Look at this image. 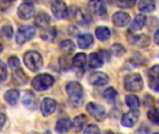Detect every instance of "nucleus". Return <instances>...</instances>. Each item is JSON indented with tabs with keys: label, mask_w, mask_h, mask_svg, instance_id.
Wrapping results in <instances>:
<instances>
[{
	"label": "nucleus",
	"mask_w": 159,
	"mask_h": 134,
	"mask_svg": "<svg viewBox=\"0 0 159 134\" xmlns=\"http://www.w3.org/2000/svg\"><path fill=\"white\" fill-rule=\"evenodd\" d=\"M23 105L29 110H35L37 107V100L32 91H26L22 97Z\"/></svg>",
	"instance_id": "obj_14"
},
{
	"label": "nucleus",
	"mask_w": 159,
	"mask_h": 134,
	"mask_svg": "<svg viewBox=\"0 0 159 134\" xmlns=\"http://www.w3.org/2000/svg\"><path fill=\"white\" fill-rule=\"evenodd\" d=\"M66 92L69 96L71 104L75 107H79L84 102V91L81 84L76 81L69 82L66 85Z\"/></svg>",
	"instance_id": "obj_1"
},
{
	"label": "nucleus",
	"mask_w": 159,
	"mask_h": 134,
	"mask_svg": "<svg viewBox=\"0 0 159 134\" xmlns=\"http://www.w3.org/2000/svg\"><path fill=\"white\" fill-rule=\"evenodd\" d=\"M71 128H72V122L70 121V119L67 118H63L57 121L55 126V131L58 133H64L67 132Z\"/></svg>",
	"instance_id": "obj_19"
},
{
	"label": "nucleus",
	"mask_w": 159,
	"mask_h": 134,
	"mask_svg": "<svg viewBox=\"0 0 159 134\" xmlns=\"http://www.w3.org/2000/svg\"><path fill=\"white\" fill-rule=\"evenodd\" d=\"M8 66L12 69V71L14 70H18L20 69V62L18 57L16 56H12L8 59Z\"/></svg>",
	"instance_id": "obj_36"
},
{
	"label": "nucleus",
	"mask_w": 159,
	"mask_h": 134,
	"mask_svg": "<svg viewBox=\"0 0 159 134\" xmlns=\"http://www.w3.org/2000/svg\"><path fill=\"white\" fill-rule=\"evenodd\" d=\"M89 81L90 84L94 86L102 87V86L106 85L109 82V76L103 72H94L89 75Z\"/></svg>",
	"instance_id": "obj_10"
},
{
	"label": "nucleus",
	"mask_w": 159,
	"mask_h": 134,
	"mask_svg": "<svg viewBox=\"0 0 159 134\" xmlns=\"http://www.w3.org/2000/svg\"><path fill=\"white\" fill-rule=\"evenodd\" d=\"M7 76V65L0 61V82L6 80Z\"/></svg>",
	"instance_id": "obj_38"
},
{
	"label": "nucleus",
	"mask_w": 159,
	"mask_h": 134,
	"mask_svg": "<svg viewBox=\"0 0 159 134\" xmlns=\"http://www.w3.org/2000/svg\"><path fill=\"white\" fill-rule=\"evenodd\" d=\"M12 77H13L14 82L18 85H22V84L26 83V76H25V75L21 69L14 70Z\"/></svg>",
	"instance_id": "obj_29"
},
{
	"label": "nucleus",
	"mask_w": 159,
	"mask_h": 134,
	"mask_svg": "<svg viewBox=\"0 0 159 134\" xmlns=\"http://www.w3.org/2000/svg\"><path fill=\"white\" fill-rule=\"evenodd\" d=\"M4 4H7V5H9V4H11V3H13L15 0H1Z\"/></svg>",
	"instance_id": "obj_43"
},
{
	"label": "nucleus",
	"mask_w": 159,
	"mask_h": 134,
	"mask_svg": "<svg viewBox=\"0 0 159 134\" xmlns=\"http://www.w3.org/2000/svg\"><path fill=\"white\" fill-rule=\"evenodd\" d=\"M148 118L151 122L156 125H159V110L158 109H152L148 112Z\"/></svg>",
	"instance_id": "obj_34"
},
{
	"label": "nucleus",
	"mask_w": 159,
	"mask_h": 134,
	"mask_svg": "<svg viewBox=\"0 0 159 134\" xmlns=\"http://www.w3.org/2000/svg\"><path fill=\"white\" fill-rule=\"evenodd\" d=\"M103 96H104V98H105L107 101L112 102V101H115L116 98L117 97V92H116V90L114 88L110 87V88H107V89L104 90Z\"/></svg>",
	"instance_id": "obj_33"
},
{
	"label": "nucleus",
	"mask_w": 159,
	"mask_h": 134,
	"mask_svg": "<svg viewBox=\"0 0 159 134\" xmlns=\"http://www.w3.org/2000/svg\"><path fill=\"white\" fill-rule=\"evenodd\" d=\"M148 77H149V85L153 88L157 83L159 82V64L153 66L148 71Z\"/></svg>",
	"instance_id": "obj_21"
},
{
	"label": "nucleus",
	"mask_w": 159,
	"mask_h": 134,
	"mask_svg": "<svg viewBox=\"0 0 159 134\" xmlns=\"http://www.w3.org/2000/svg\"><path fill=\"white\" fill-rule=\"evenodd\" d=\"M138 7L143 12H152L156 9L155 0H140L138 3Z\"/></svg>",
	"instance_id": "obj_23"
},
{
	"label": "nucleus",
	"mask_w": 159,
	"mask_h": 134,
	"mask_svg": "<svg viewBox=\"0 0 159 134\" xmlns=\"http://www.w3.org/2000/svg\"><path fill=\"white\" fill-rule=\"evenodd\" d=\"M1 38L5 40H9L13 36V28L10 25H4L0 31Z\"/></svg>",
	"instance_id": "obj_32"
},
{
	"label": "nucleus",
	"mask_w": 159,
	"mask_h": 134,
	"mask_svg": "<svg viewBox=\"0 0 159 134\" xmlns=\"http://www.w3.org/2000/svg\"><path fill=\"white\" fill-rule=\"evenodd\" d=\"M125 50H126L125 48L121 44H118V43L114 44L111 48V51L113 52V54H115L116 56H120V55L124 54Z\"/></svg>",
	"instance_id": "obj_37"
},
{
	"label": "nucleus",
	"mask_w": 159,
	"mask_h": 134,
	"mask_svg": "<svg viewBox=\"0 0 159 134\" xmlns=\"http://www.w3.org/2000/svg\"><path fill=\"white\" fill-rule=\"evenodd\" d=\"M113 22L117 27H124L130 22V16L124 11H116L113 16Z\"/></svg>",
	"instance_id": "obj_13"
},
{
	"label": "nucleus",
	"mask_w": 159,
	"mask_h": 134,
	"mask_svg": "<svg viewBox=\"0 0 159 134\" xmlns=\"http://www.w3.org/2000/svg\"><path fill=\"white\" fill-rule=\"evenodd\" d=\"M88 7L91 13L97 16H104L106 14L105 6L101 0H89L88 3Z\"/></svg>",
	"instance_id": "obj_12"
},
{
	"label": "nucleus",
	"mask_w": 159,
	"mask_h": 134,
	"mask_svg": "<svg viewBox=\"0 0 159 134\" xmlns=\"http://www.w3.org/2000/svg\"><path fill=\"white\" fill-rule=\"evenodd\" d=\"M84 132L85 133H90V134H94V133H100V130L99 128L96 126V125H89L85 130H84Z\"/></svg>",
	"instance_id": "obj_39"
},
{
	"label": "nucleus",
	"mask_w": 159,
	"mask_h": 134,
	"mask_svg": "<svg viewBox=\"0 0 159 134\" xmlns=\"http://www.w3.org/2000/svg\"><path fill=\"white\" fill-rule=\"evenodd\" d=\"M139 117H140V112L137 109H131L130 111L123 115L121 119V124L124 127L131 128L137 123Z\"/></svg>",
	"instance_id": "obj_8"
},
{
	"label": "nucleus",
	"mask_w": 159,
	"mask_h": 134,
	"mask_svg": "<svg viewBox=\"0 0 159 134\" xmlns=\"http://www.w3.org/2000/svg\"><path fill=\"white\" fill-rule=\"evenodd\" d=\"M129 42L132 44L133 46H138V47H146L149 45V37L145 35H132L129 38Z\"/></svg>",
	"instance_id": "obj_17"
},
{
	"label": "nucleus",
	"mask_w": 159,
	"mask_h": 134,
	"mask_svg": "<svg viewBox=\"0 0 159 134\" xmlns=\"http://www.w3.org/2000/svg\"><path fill=\"white\" fill-rule=\"evenodd\" d=\"M154 40H155V43L159 45V29L156 32L155 34V36H154Z\"/></svg>",
	"instance_id": "obj_41"
},
{
	"label": "nucleus",
	"mask_w": 159,
	"mask_h": 134,
	"mask_svg": "<svg viewBox=\"0 0 159 134\" xmlns=\"http://www.w3.org/2000/svg\"><path fill=\"white\" fill-rule=\"evenodd\" d=\"M137 0H116V5L121 8H130L136 4Z\"/></svg>",
	"instance_id": "obj_35"
},
{
	"label": "nucleus",
	"mask_w": 159,
	"mask_h": 134,
	"mask_svg": "<svg viewBox=\"0 0 159 134\" xmlns=\"http://www.w3.org/2000/svg\"><path fill=\"white\" fill-rule=\"evenodd\" d=\"M103 64V58L102 54L98 52H93L89 57V65L90 68L96 69L102 67Z\"/></svg>",
	"instance_id": "obj_20"
},
{
	"label": "nucleus",
	"mask_w": 159,
	"mask_h": 134,
	"mask_svg": "<svg viewBox=\"0 0 159 134\" xmlns=\"http://www.w3.org/2000/svg\"><path fill=\"white\" fill-rule=\"evenodd\" d=\"M60 49L61 52H63L64 54H72L75 49V46L74 44V42L72 40L66 39L63 40L61 44H60Z\"/></svg>",
	"instance_id": "obj_26"
},
{
	"label": "nucleus",
	"mask_w": 159,
	"mask_h": 134,
	"mask_svg": "<svg viewBox=\"0 0 159 134\" xmlns=\"http://www.w3.org/2000/svg\"><path fill=\"white\" fill-rule=\"evenodd\" d=\"M23 62L26 67L32 72H37L43 65L42 56L36 51H27L23 56Z\"/></svg>",
	"instance_id": "obj_2"
},
{
	"label": "nucleus",
	"mask_w": 159,
	"mask_h": 134,
	"mask_svg": "<svg viewBox=\"0 0 159 134\" xmlns=\"http://www.w3.org/2000/svg\"><path fill=\"white\" fill-rule=\"evenodd\" d=\"M86 62H87V56L85 53H82V52L77 53L73 59L74 66L76 68H79V69L83 68L86 65Z\"/></svg>",
	"instance_id": "obj_27"
},
{
	"label": "nucleus",
	"mask_w": 159,
	"mask_h": 134,
	"mask_svg": "<svg viewBox=\"0 0 159 134\" xmlns=\"http://www.w3.org/2000/svg\"><path fill=\"white\" fill-rule=\"evenodd\" d=\"M125 102H126L127 105L129 107H130L131 109H137L140 106V100L135 95H128V96H126Z\"/></svg>",
	"instance_id": "obj_31"
},
{
	"label": "nucleus",
	"mask_w": 159,
	"mask_h": 134,
	"mask_svg": "<svg viewBox=\"0 0 159 134\" xmlns=\"http://www.w3.org/2000/svg\"><path fill=\"white\" fill-rule=\"evenodd\" d=\"M35 35V29L31 25H23L19 28L16 34V42L19 45H23L31 40Z\"/></svg>",
	"instance_id": "obj_5"
},
{
	"label": "nucleus",
	"mask_w": 159,
	"mask_h": 134,
	"mask_svg": "<svg viewBox=\"0 0 159 134\" xmlns=\"http://www.w3.org/2000/svg\"><path fill=\"white\" fill-rule=\"evenodd\" d=\"M49 23H50V17L46 12L41 11L36 14L34 19V24L36 25V27L45 29L49 25Z\"/></svg>",
	"instance_id": "obj_15"
},
{
	"label": "nucleus",
	"mask_w": 159,
	"mask_h": 134,
	"mask_svg": "<svg viewBox=\"0 0 159 134\" xmlns=\"http://www.w3.org/2000/svg\"><path fill=\"white\" fill-rule=\"evenodd\" d=\"M94 42L93 35L91 34H83L77 37V45L81 49H89Z\"/></svg>",
	"instance_id": "obj_18"
},
{
	"label": "nucleus",
	"mask_w": 159,
	"mask_h": 134,
	"mask_svg": "<svg viewBox=\"0 0 159 134\" xmlns=\"http://www.w3.org/2000/svg\"><path fill=\"white\" fill-rule=\"evenodd\" d=\"M145 21H146V17H145V15H143V14H138V15L134 18V20H133V21L131 22V24L129 25V32L134 33V32H136V31L141 30V29L144 26Z\"/></svg>",
	"instance_id": "obj_16"
},
{
	"label": "nucleus",
	"mask_w": 159,
	"mask_h": 134,
	"mask_svg": "<svg viewBox=\"0 0 159 134\" xmlns=\"http://www.w3.org/2000/svg\"><path fill=\"white\" fill-rule=\"evenodd\" d=\"M57 103L51 98H45L40 104V110L44 117H48L53 114L56 110Z\"/></svg>",
	"instance_id": "obj_11"
},
{
	"label": "nucleus",
	"mask_w": 159,
	"mask_h": 134,
	"mask_svg": "<svg viewBox=\"0 0 159 134\" xmlns=\"http://www.w3.org/2000/svg\"><path fill=\"white\" fill-rule=\"evenodd\" d=\"M95 35H96L97 38L100 41H105V40H107V39L110 38V36H111V31L107 27L101 26V27H98L95 30Z\"/></svg>",
	"instance_id": "obj_25"
},
{
	"label": "nucleus",
	"mask_w": 159,
	"mask_h": 134,
	"mask_svg": "<svg viewBox=\"0 0 159 134\" xmlns=\"http://www.w3.org/2000/svg\"><path fill=\"white\" fill-rule=\"evenodd\" d=\"M125 89L129 91H140L143 88V80L139 74H129L124 78Z\"/></svg>",
	"instance_id": "obj_4"
},
{
	"label": "nucleus",
	"mask_w": 159,
	"mask_h": 134,
	"mask_svg": "<svg viewBox=\"0 0 159 134\" xmlns=\"http://www.w3.org/2000/svg\"><path fill=\"white\" fill-rule=\"evenodd\" d=\"M54 84V78L48 74H40L32 80V87L37 91H44Z\"/></svg>",
	"instance_id": "obj_3"
},
{
	"label": "nucleus",
	"mask_w": 159,
	"mask_h": 134,
	"mask_svg": "<svg viewBox=\"0 0 159 134\" xmlns=\"http://www.w3.org/2000/svg\"><path fill=\"white\" fill-rule=\"evenodd\" d=\"M87 121H88V119H87V117L86 116L79 115V116H77V117H75L74 118V121L72 123V127L74 128L75 132H81L84 129Z\"/></svg>",
	"instance_id": "obj_22"
},
{
	"label": "nucleus",
	"mask_w": 159,
	"mask_h": 134,
	"mask_svg": "<svg viewBox=\"0 0 159 134\" xmlns=\"http://www.w3.org/2000/svg\"><path fill=\"white\" fill-rule=\"evenodd\" d=\"M55 37H56V29L54 27H51V28L47 27L41 33V38L46 41L52 42V41H54Z\"/></svg>",
	"instance_id": "obj_28"
},
{
	"label": "nucleus",
	"mask_w": 159,
	"mask_h": 134,
	"mask_svg": "<svg viewBox=\"0 0 159 134\" xmlns=\"http://www.w3.org/2000/svg\"><path fill=\"white\" fill-rule=\"evenodd\" d=\"M23 1L26 2V3H34V2H35L37 0H23Z\"/></svg>",
	"instance_id": "obj_44"
},
{
	"label": "nucleus",
	"mask_w": 159,
	"mask_h": 134,
	"mask_svg": "<svg viewBox=\"0 0 159 134\" xmlns=\"http://www.w3.org/2000/svg\"><path fill=\"white\" fill-rule=\"evenodd\" d=\"M152 90H154L157 91V92H159V82L158 83H157V84L152 88Z\"/></svg>",
	"instance_id": "obj_42"
},
{
	"label": "nucleus",
	"mask_w": 159,
	"mask_h": 134,
	"mask_svg": "<svg viewBox=\"0 0 159 134\" xmlns=\"http://www.w3.org/2000/svg\"><path fill=\"white\" fill-rule=\"evenodd\" d=\"M34 12H35V9H34V7L33 6V4L26 3V2L20 5L18 11H17L19 18L21 20H24V21L33 18L34 15Z\"/></svg>",
	"instance_id": "obj_9"
},
{
	"label": "nucleus",
	"mask_w": 159,
	"mask_h": 134,
	"mask_svg": "<svg viewBox=\"0 0 159 134\" xmlns=\"http://www.w3.org/2000/svg\"><path fill=\"white\" fill-rule=\"evenodd\" d=\"M20 98V92L17 90H9L5 93V100L9 105H14L17 104Z\"/></svg>",
	"instance_id": "obj_24"
},
{
	"label": "nucleus",
	"mask_w": 159,
	"mask_h": 134,
	"mask_svg": "<svg viewBox=\"0 0 159 134\" xmlns=\"http://www.w3.org/2000/svg\"><path fill=\"white\" fill-rule=\"evenodd\" d=\"M50 8L52 14L57 19H65L69 15L68 7L62 0H53Z\"/></svg>",
	"instance_id": "obj_6"
},
{
	"label": "nucleus",
	"mask_w": 159,
	"mask_h": 134,
	"mask_svg": "<svg viewBox=\"0 0 159 134\" xmlns=\"http://www.w3.org/2000/svg\"><path fill=\"white\" fill-rule=\"evenodd\" d=\"M75 18L80 24H87V23H89V21H90L89 16L86 12H83L81 9H76Z\"/></svg>",
	"instance_id": "obj_30"
},
{
	"label": "nucleus",
	"mask_w": 159,
	"mask_h": 134,
	"mask_svg": "<svg viewBox=\"0 0 159 134\" xmlns=\"http://www.w3.org/2000/svg\"><path fill=\"white\" fill-rule=\"evenodd\" d=\"M87 111L90 116H92L96 120L98 121H102L106 118V111L103 108V106L94 104V103H89L87 104L86 107Z\"/></svg>",
	"instance_id": "obj_7"
},
{
	"label": "nucleus",
	"mask_w": 159,
	"mask_h": 134,
	"mask_svg": "<svg viewBox=\"0 0 159 134\" xmlns=\"http://www.w3.org/2000/svg\"><path fill=\"white\" fill-rule=\"evenodd\" d=\"M6 116L3 114V113H1L0 112V130L2 129V127L4 126V124H5V122H6Z\"/></svg>",
	"instance_id": "obj_40"
},
{
	"label": "nucleus",
	"mask_w": 159,
	"mask_h": 134,
	"mask_svg": "<svg viewBox=\"0 0 159 134\" xmlns=\"http://www.w3.org/2000/svg\"><path fill=\"white\" fill-rule=\"evenodd\" d=\"M2 50H3V46H2V45L0 44V53L2 52Z\"/></svg>",
	"instance_id": "obj_45"
}]
</instances>
